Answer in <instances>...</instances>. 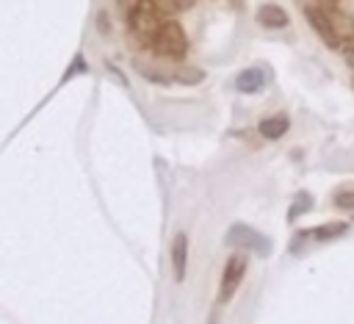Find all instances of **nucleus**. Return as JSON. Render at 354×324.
I'll return each mask as SVG.
<instances>
[{"instance_id": "f257e3e1", "label": "nucleus", "mask_w": 354, "mask_h": 324, "mask_svg": "<svg viewBox=\"0 0 354 324\" xmlns=\"http://www.w3.org/2000/svg\"><path fill=\"white\" fill-rule=\"evenodd\" d=\"M152 50L158 55H166V58H183L188 50V36H185L183 25L174 19H163V25L152 42Z\"/></svg>"}, {"instance_id": "f03ea898", "label": "nucleus", "mask_w": 354, "mask_h": 324, "mask_svg": "<svg viewBox=\"0 0 354 324\" xmlns=\"http://www.w3.org/2000/svg\"><path fill=\"white\" fill-rule=\"evenodd\" d=\"M127 22H130V33L136 36V42L144 44V47H152V42H155V36H158V30L163 25V17L155 14L152 8L136 3L130 17H127Z\"/></svg>"}, {"instance_id": "7ed1b4c3", "label": "nucleus", "mask_w": 354, "mask_h": 324, "mask_svg": "<svg viewBox=\"0 0 354 324\" xmlns=\"http://www.w3.org/2000/svg\"><path fill=\"white\" fill-rule=\"evenodd\" d=\"M224 244H227V246H235V249H252V252H257L260 258L271 255V238L263 235V233H257V230L249 227V224H232V227L227 230V235H224Z\"/></svg>"}, {"instance_id": "20e7f679", "label": "nucleus", "mask_w": 354, "mask_h": 324, "mask_svg": "<svg viewBox=\"0 0 354 324\" xmlns=\"http://www.w3.org/2000/svg\"><path fill=\"white\" fill-rule=\"evenodd\" d=\"M246 266H249V260H246V255H241V252H232V255L227 258L224 271H221L218 302H230V299H232V294L238 291V285H241V280H243V274H246Z\"/></svg>"}, {"instance_id": "39448f33", "label": "nucleus", "mask_w": 354, "mask_h": 324, "mask_svg": "<svg viewBox=\"0 0 354 324\" xmlns=\"http://www.w3.org/2000/svg\"><path fill=\"white\" fill-rule=\"evenodd\" d=\"M304 17H307L310 28L315 30V36H318L329 50H343V44L337 42V36H335V30H332V22H329L324 6H307V8H304Z\"/></svg>"}, {"instance_id": "423d86ee", "label": "nucleus", "mask_w": 354, "mask_h": 324, "mask_svg": "<svg viewBox=\"0 0 354 324\" xmlns=\"http://www.w3.org/2000/svg\"><path fill=\"white\" fill-rule=\"evenodd\" d=\"M329 22H332V30L337 36V42L346 47V44H354V17L343 8H335V6H324Z\"/></svg>"}, {"instance_id": "0eeeda50", "label": "nucleus", "mask_w": 354, "mask_h": 324, "mask_svg": "<svg viewBox=\"0 0 354 324\" xmlns=\"http://www.w3.org/2000/svg\"><path fill=\"white\" fill-rule=\"evenodd\" d=\"M254 17H257V22H260L263 28H271V30H279V28H288V25H290L288 11H285L282 6H277V3H263Z\"/></svg>"}, {"instance_id": "6e6552de", "label": "nucleus", "mask_w": 354, "mask_h": 324, "mask_svg": "<svg viewBox=\"0 0 354 324\" xmlns=\"http://www.w3.org/2000/svg\"><path fill=\"white\" fill-rule=\"evenodd\" d=\"M268 75L260 69V66H249V69H241L238 78H235V89L241 94H257L263 86H266Z\"/></svg>"}, {"instance_id": "1a4fd4ad", "label": "nucleus", "mask_w": 354, "mask_h": 324, "mask_svg": "<svg viewBox=\"0 0 354 324\" xmlns=\"http://www.w3.org/2000/svg\"><path fill=\"white\" fill-rule=\"evenodd\" d=\"M185 266H188V235L177 233L171 241V269H174V280H185Z\"/></svg>"}, {"instance_id": "9d476101", "label": "nucleus", "mask_w": 354, "mask_h": 324, "mask_svg": "<svg viewBox=\"0 0 354 324\" xmlns=\"http://www.w3.org/2000/svg\"><path fill=\"white\" fill-rule=\"evenodd\" d=\"M288 127H290V119H288L285 114H274V116L260 119L257 133H260L263 138H268V141H277V138H282V136L288 133Z\"/></svg>"}, {"instance_id": "9b49d317", "label": "nucleus", "mask_w": 354, "mask_h": 324, "mask_svg": "<svg viewBox=\"0 0 354 324\" xmlns=\"http://www.w3.org/2000/svg\"><path fill=\"white\" fill-rule=\"evenodd\" d=\"M348 222H326V224H321V227H315V230H310V235L315 238V241H335V238H340V235H346L348 233Z\"/></svg>"}, {"instance_id": "f8f14e48", "label": "nucleus", "mask_w": 354, "mask_h": 324, "mask_svg": "<svg viewBox=\"0 0 354 324\" xmlns=\"http://www.w3.org/2000/svg\"><path fill=\"white\" fill-rule=\"evenodd\" d=\"M310 210H313V194H310V191H299V194L293 197L290 208H288V222L293 224L296 219H301V216L310 213Z\"/></svg>"}, {"instance_id": "ddd939ff", "label": "nucleus", "mask_w": 354, "mask_h": 324, "mask_svg": "<svg viewBox=\"0 0 354 324\" xmlns=\"http://www.w3.org/2000/svg\"><path fill=\"white\" fill-rule=\"evenodd\" d=\"M174 78H177L180 83H202V80H205V72L196 69V66H180V69L174 72Z\"/></svg>"}, {"instance_id": "4468645a", "label": "nucleus", "mask_w": 354, "mask_h": 324, "mask_svg": "<svg viewBox=\"0 0 354 324\" xmlns=\"http://www.w3.org/2000/svg\"><path fill=\"white\" fill-rule=\"evenodd\" d=\"M332 205H335L337 210H354V191H351V188H340V191H335Z\"/></svg>"}, {"instance_id": "2eb2a0df", "label": "nucleus", "mask_w": 354, "mask_h": 324, "mask_svg": "<svg viewBox=\"0 0 354 324\" xmlns=\"http://www.w3.org/2000/svg\"><path fill=\"white\" fill-rule=\"evenodd\" d=\"M141 6H147V8H152L155 14H160V17H169L177 6H174V0H138Z\"/></svg>"}, {"instance_id": "dca6fc26", "label": "nucleus", "mask_w": 354, "mask_h": 324, "mask_svg": "<svg viewBox=\"0 0 354 324\" xmlns=\"http://www.w3.org/2000/svg\"><path fill=\"white\" fill-rule=\"evenodd\" d=\"M343 55H346V64H348V69L354 72V47H351V44H346V47H343Z\"/></svg>"}, {"instance_id": "f3484780", "label": "nucleus", "mask_w": 354, "mask_h": 324, "mask_svg": "<svg viewBox=\"0 0 354 324\" xmlns=\"http://www.w3.org/2000/svg\"><path fill=\"white\" fill-rule=\"evenodd\" d=\"M194 3H196V0H174V6H177L180 11H185V8H191Z\"/></svg>"}, {"instance_id": "a211bd4d", "label": "nucleus", "mask_w": 354, "mask_h": 324, "mask_svg": "<svg viewBox=\"0 0 354 324\" xmlns=\"http://www.w3.org/2000/svg\"><path fill=\"white\" fill-rule=\"evenodd\" d=\"M318 6H335V0H318Z\"/></svg>"}]
</instances>
